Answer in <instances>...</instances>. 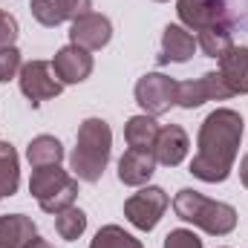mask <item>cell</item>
<instances>
[{"label":"cell","instance_id":"18","mask_svg":"<svg viewBox=\"0 0 248 248\" xmlns=\"http://www.w3.org/2000/svg\"><path fill=\"white\" fill-rule=\"evenodd\" d=\"M20 185L17 153L9 141H0V196H12Z\"/></svg>","mask_w":248,"mask_h":248},{"label":"cell","instance_id":"30","mask_svg":"<svg viewBox=\"0 0 248 248\" xmlns=\"http://www.w3.org/2000/svg\"><path fill=\"white\" fill-rule=\"evenodd\" d=\"M0 199H3V196H0Z\"/></svg>","mask_w":248,"mask_h":248},{"label":"cell","instance_id":"5","mask_svg":"<svg viewBox=\"0 0 248 248\" xmlns=\"http://www.w3.org/2000/svg\"><path fill=\"white\" fill-rule=\"evenodd\" d=\"M176 87H179V81H173L162 72H147L136 84V101L147 116H153V119L165 116L176 104Z\"/></svg>","mask_w":248,"mask_h":248},{"label":"cell","instance_id":"21","mask_svg":"<svg viewBox=\"0 0 248 248\" xmlns=\"http://www.w3.org/2000/svg\"><path fill=\"white\" fill-rule=\"evenodd\" d=\"M90 248H144V246L133 234H127L124 228H119V225H104L95 234V240L90 243Z\"/></svg>","mask_w":248,"mask_h":248},{"label":"cell","instance_id":"28","mask_svg":"<svg viewBox=\"0 0 248 248\" xmlns=\"http://www.w3.org/2000/svg\"><path fill=\"white\" fill-rule=\"evenodd\" d=\"M240 179H243V185L248 187V153H246V159H243V165H240Z\"/></svg>","mask_w":248,"mask_h":248},{"label":"cell","instance_id":"12","mask_svg":"<svg viewBox=\"0 0 248 248\" xmlns=\"http://www.w3.org/2000/svg\"><path fill=\"white\" fill-rule=\"evenodd\" d=\"M193 52H196V38H193L187 29L176 26V23L165 26L159 63H185V61L193 58Z\"/></svg>","mask_w":248,"mask_h":248},{"label":"cell","instance_id":"10","mask_svg":"<svg viewBox=\"0 0 248 248\" xmlns=\"http://www.w3.org/2000/svg\"><path fill=\"white\" fill-rule=\"evenodd\" d=\"M52 69H55V75H58L61 84H81L93 72V55L87 49L69 44V46L58 49V55L52 61Z\"/></svg>","mask_w":248,"mask_h":248},{"label":"cell","instance_id":"20","mask_svg":"<svg viewBox=\"0 0 248 248\" xmlns=\"http://www.w3.org/2000/svg\"><path fill=\"white\" fill-rule=\"evenodd\" d=\"M84 228H87V214L81 208L69 205V208H63L61 214H55V231L61 234L63 240H69V243L78 240L84 234Z\"/></svg>","mask_w":248,"mask_h":248},{"label":"cell","instance_id":"22","mask_svg":"<svg viewBox=\"0 0 248 248\" xmlns=\"http://www.w3.org/2000/svg\"><path fill=\"white\" fill-rule=\"evenodd\" d=\"M32 15L44 26L63 23V12H61V6H58V0H32Z\"/></svg>","mask_w":248,"mask_h":248},{"label":"cell","instance_id":"17","mask_svg":"<svg viewBox=\"0 0 248 248\" xmlns=\"http://www.w3.org/2000/svg\"><path fill=\"white\" fill-rule=\"evenodd\" d=\"M26 159L32 168H46V165H61L63 147L55 136H38L26 147Z\"/></svg>","mask_w":248,"mask_h":248},{"label":"cell","instance_id":"8","mask_svg":"<svg viewBox=\"0 0 248 248\" xmlns=\"http://www.w3.org/2000/svg\"><path fill=\"white\" fill-rule=\"evenodd\" d=\"M231 87L222 81L219 72H205L202 78H193V81H179L176 87V104L193 110V107H202L205 101H225L231 98Z\"/></svg>","mask_w":248,"mask_h":248},{"label":"cell","instance_id":"14","mask_svg":"<svg viewBox=\"0 0 248 248\" xmlns=\"http://www.w3.org/2000/svg\"><path fill=\"white\" fill-rule=\"evenodd\" d=\"M156 156L153 153H141V150H127L119 159V179L124 185H144L153 173H156Z\"/></svg>","mask_w":248,"mask_h":248},{"label":"cell","instance_id":"9","mask_svg":"<svg viewBox=\"0 0 248 248\" xmlns=\"http://www.w3.org/2000/svg\"><path fill=\"white\" fill-rule=\"evenodd\" d=\"M110 38H113L110 20L104 15H95V12L72 20V26H69V44H75V46H81L87 52H95V49L107 46Z\"/></svg>","mask_w":248,"mask_h":248},{"label":"cell","instance_id":"7","mask_svg":"<svg viewBox=\"0 0 248 248\" xmlns=\"http://www.w3.org/2000/svg\"><path fill=\"white\" fill-rule=\"evenodd\" d=\"M61 90H63V84L58 81V75H55V69H52L49 61H29L20 66V93L32 104L58 98Z\"/></svg>","mask_w":248,"mask_h":248},{"label":"cell","instance_id":"15","mask_svg":"<svg viewBox=\"0 0 248 248\" xmlns=\"http://www.w3.org/2000/svg\"><path fill=\"white\" fill-rule=\"evenodd\" d=\"M159 124L153 116H133L130 122L124 124V139L130 144V150H141V153H153L156 139H159Z\"/></svg>","mask_w":248,"mask_h":248},{"label":"cell","instance_id":"19","mask_svg":"<svg viewBox=\"0 0 248 248\" xmlns=\"http://www.w3.org/2000/svg\"><path fill=\"white\" fill-rule=\"evenodd\" d=\"M196 46H199L208 58H222V55L234 46V38H231V32H228L225 26H208V29L199 32Z\"/></svg>","mask_w":248,"mask_h":248},{"label":"cell","instance_id":"24","mask_svg":"<svg viewBox=\"0 0 248 248\" xmlns=\"http://www.w3.org/2000/svg\"><path fill=\"white\" fill-rule=\"evenodd\" d=\"M165 248H202V240L193 234V231H185V228H176L165 237Z\"/></svg>","mask_w":248,"mask_h":248},{"label":"cell","instance_id":"6","mask_svg":"<svg viewBox=\"0 0 248 248\" xmlns=\"http://www.w3.org/2000/svg\"><path fill=\"white\" fill-rule=\"evenodd\" d=\"M168 193L162 187H144L139 193H133L124 202V217L133 228L139 231H153L162 219V214L168 211Z\"/></svg>","mask_w":248,"mask_h":248},{"label":"cell","instance_id":"25","mask_svg":"<svg viewBox=\"0 0 248 248\" xmlns=\"http://www.w3.org/2000/svg\"><path fill=\"white\" fill-rule=\"evenodd\" d=\"M15 38H17V20H15V15L0 9V49L15 46Z\"/></svg>","mask_w":248,"mask_h":248},{"label":"cell","instance_id":"13","mask_svg":"<svg viewBox=\"0 0 248 248\" xmlns=\"http://www.w3.org/2000/svg\"><path fill=\"white\" fill-rule=\"evenodd\" d=\"M219 75L231 87V93L246 95L248 93V46H231L219 58Z\"/></svg>","mask_w":248,"mask_h":248},{"label":"cell","instance_id":"23","mask_svg":"<svg viewBox=\"0 0 248 248\" xmlns=\"http://www.w3.org/2000/svg\"><path fill=\"white\" fill-rule=\"evenodd\" d=\"M20 49L17 46H3L0 49V81H12L15 75H20Z\"/></svg>","mask_w":248,"mask_h":248},{"label":"cell","instance_id":"27","mask_svg":"<svg viewBox=\"0 0 248 248\" xmlns=\"http://www.w3.org/2000/svg\"><path fill=\"white\" fill-rule=\"evenodd\" d=\"M23 248H52V246H49L46 240H41V237L35 234V237H32V240H29V243H26V246H23Z\"/></svg>","mask_w":248,"mask_h":248},{"label":"cell","instance_id":"11","mask_svg":"<svg viewBox=\"0 0 248 248\" xmlns=\"http://www.w3.org/2000/svg\"><path fill=\"white\" fill-rule=\"evenodd\" d=\"M187 133L179 124H168L159 130V139H156V147H153V156L159 165L165 168H176L182 159L187 156Z\"/></svg>","mask_w":248,"mask_h":248},{"label":"cell","instance_id":"3","mask_svg":"<svg viewBox=\"0 0 248 248\" xmlns=\"http://www.w3.org/2000/svg\"><path fill=\"white\" fill-rule=\"evenodd\" d=\"M173 211L179 219L193 222L196 228H202L205 234H214V237H225L234 231L237 225V211L225 202H217V199H208L202 196L199 190H179L173 196Z\"/></svg>","mask_w":248,"mask_h":248},{"label":"cell","instance_id":"4","mask_svg":"<svg viewBox=\"0 0 248 248\" xmlns=\"http://www.w3.org/2000/svg\"><path fill=\"white\" fill-rule=\"evenodd\" d=\"M29 193L38 199V205L46 214H61L78 196V179L69 176L61 165L35 168L32 179H29Z\"/></svg>","mask_w":248,"mask_h":248},{"label":"cell","instance_id":"1","mask_svg":"<svg viewBox=\"0 0 248 248\" xmlns=\"http://www.w3.org/2000/svg\"><path fill=\"white\" fill-rule=\"evenodd\" d=\"M243 116L234 110H214L199 127V150L190 162V173L202 182H225L231 176L240 139H243Z\"/></svg>","mask_w":248,"mask_h":248},{"label":"cell","instance_id":"16","mask_svg":"<svg viewBox=\"0 0 248 248\" xmlns=\"http://www.w3.org/2000/svg\"><path fill=\"white\" fill-rule=\"evenodd\" d=\"M35 237V222L23 214L0 217V248H23Z\"/></svg>","mask_w":248,"mask_h":248},{"label":"cell","instance_id":"2","mask_svg":"<svg viewBox=\"0 0 248 248\" xmlns=\"http://www.w3.org/2000/svg\"><path fill=\"white\" fill-rule=\"evenodd\" d=\"M110 147H113V130L104 119H87L78 127L75 150L69 156L75 179L84 182H98L107 162H110Z\"/></svg>","mask_w":248,"mask_h":248},{"label":"cell","instance_id":"26","mask_svg":"<svg viewBox=\"0 0 248 248\" xmlns=\"http://www.w3.org/2000/svg\"><path fill=\"white\" fill-rule=\"evenodd\" d=\"M58 6L63 12V20H78V17L90 15L93 0H58Z\"/></svg>","mask_w":248,"mask_h":248},{"label":"cell","instance_id":"29","mask_svg":"<svg viewBox=\"0 0 248 248\" xmlns=\"http://www.w3.org/2000/svg\"><path fill=\"white\" fill-rule=\"evenodd\" d=\"M159 3H165V0H159Z\"/></svg>","mask_w":248,"mask_h":248}]
</instances>
